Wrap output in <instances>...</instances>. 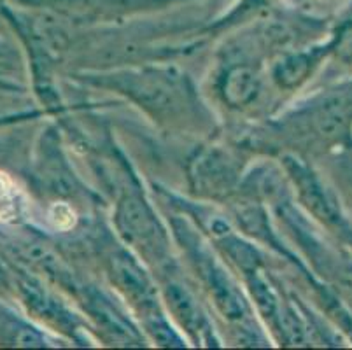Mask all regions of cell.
<instances>
[{"label": "cell", "instance_id": "1", "mask_svg": "<svg viewBox=\"0 0 352 350\" xmlns=\"http://www.w3.org/2000/svg\"><path fill=\"white\" fill-rule=\"evenodd\" d=\"M116 221L124 239L144 254L160 256L165 252V233L151 208L139 197H126L121 201Z\"/></svg>", "mask_w": 352, "mask_h": 350}, {"label": "cell", "instance_id": "2", "mask_svg": "<svg viewBox=\"0 0 352 350\" xmlns=\"http://www.w3.org/2000/svg\"><path fill=\"white\" fill-rule=\"evenodd\" d=\"M116 85L121 86L124 93H130L142 105L153 107L156 111H170L177 107L186 91L181 86L179 77L172 74L156 72V70L120 76L116 77Z\"/></svg>", "mask_w": 352, "mask_h": 350}, {"label": "cell", "instance_id": "3", "mask_svg": "<svg viewBox=\"0 0 352 350\" xmlns=\"http://www.w3.org/2000/svg\"><path fill=\"white\" fill-rule=\"evenodd\" d=\"M193 250L195 256H197V263L200 265L201 275L209 284L210 293H212L217 307L221 308V312L233 320L244 319L248 316V305H245L244 298L236 289V285L233 284L232 278L214 261V258H210L206 249H201L200 243L193 245Z\"/></svg>", "mask_w": 352, "mask_h": 350}, {"label": "cell", "instance_id": "4", "mask_svg": "<svg viewBox=\"0 0 352 350\" xmlns=\"http://www.w3.org/2000/svg\"><path fill=\"white\" fill-rule=\"evenodd\" d=\"M191 177L195 188L206 195H225L235 181V168L228 154L212 149L201 153L193 162Z\"/></svg>", "mask_w": 352, "mask_h": 350}, {"label": "cell", "instance_id": "5", "mask_svg": "<svg viewBox=\"0 0 352 350\" xmlns=\"http://www.w3.org/2000/svg\"><path fill=\"white\" fill-rule=\"evenodd\" d=\"M113 265V278L118 284V287L126 294L133 303L142 308L146 316L153 317L158 316L155 314V291L149 282V278L144 275L142 270L139 268L135 261L124 252H120L111 261Z\"/></svg>", "mask_w": 352, "mask_h": 350}, {"label": "cell", "instance_id": "6", "mask_svg": "<svg viewBox=\"0 0 352 350\" xmlns=\"http://www.w3.org/2000/svg\"><path fill=\"white\" fill-rule=\"evenodd\" d=\"M165 294L172 312L177 317L179 322L186 327L191 335L198 336V340L206 338V335L209 333L206 317L201 316L200 308L197 307V303H195V300L186 289L179 284H168L165 289Z\"/></svg>", "mask_w": 352, "mask_h": 350}, {"label": "cell", "instance_id": "7", "mask_svg": "<svg viewBox=\"0 0 352 350\" xmlns=\"http://www.w3.org/2000/svg\"><path fill=\"white\" fill-rule=\"evenodd\" d=\"M258 91V76L249 67H236L228 74L225 83V98L232 105L249 102Z\"/></svg>", "mask_w": 352, "mask_h": 350}, {"label": "cell", "instance_id": "8", "mask_svg": "<svg viewBox=\"0 0 352 350\" xmlns=\"http://www.w3.org/2000/svg\"><path fill=\"white\" fill-rule=\"evenodd\" d=\"M333 177L342 195L344 207L347 208V216L352 221V147L340 149L337 158L333 160Z\"/></svg>", "mask_w": 352, "mask_h": 350}, {"label": "cell", "instance_id": "9", "mask_svg": "<svg viewBox=\"0 0 352 350\" xmlns=\"http://www.w3.org/2000/svg\"><path fill=\"white\" fill-rule=\"evenodd\" d=\"M21 191L8 173L0 172V223H12L21 216Z\"/></svg>", "mask_w": 352, "mask_h": 350}, {"label": "cell", "instance_id": "10", "mask_svg": "<svg viewBox=\"0 0 352 350\" xmlns=\"http://www.w3.org/2000/svg\"><path fill=\"white\" fill-rule=\"evenodd\" d=\"M322 53L326 51H319V53H302L296 56L287 58L286 62L280 63L279 70H277V77L284 85H294V83L303 81L307 74L310 72L312 65L319 60Z\"/></svg>", "mask_w": 352, "mask_h": 350}, {"label": "cell", "instance_id": "11", "mask_svg": "<svg viewBox=\"0 0 352 350\" xmlns=\"http://www.w3.org/2000/svg\"><path fill=\"white\" fill-rule=\"evenodd\" d=\"M251 289L256 301H258V307L261 308V312L267 317H275V314H277V301H275V296L274 293H272L270 285L267 284V281H265L261 275H258L256 270L252 272Z\"/></svg>", "mask_w": 352, "mask_h": 350}, {"label": "cell", "instance_id": "12", "mask_svg": "<svg viewBox=\"0 0 352 350\" xmlns=\"http://www.w3.org/2000/svg\"><path fill=\"white\" fill-rule=\"evenodd\" d=\"M331 51L342 63L352 67V27L342 32Z\"/></svg>", "mask_w": 352, "mask_h": 350}, {"label": "cell", "instance_id": "13", "mask_svg": "<svg viewBox=\"0 0 352 350\" xmlns=\"http://www.w3.org/2000/svg\"><path fill=\"white\" fill-rule=\"evenodd\" d=\"M74 217H76L74 210L65 204H54L50 210V219L53 221L54 226L62 228V230L74 226V223H76Z\"/></svg>", "mask_w": 352, "mask_h": 350}]
</instances>
